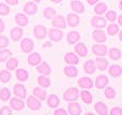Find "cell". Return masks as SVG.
I'll list each match as a JSON object with an SVG mask.
<instances>
[{
  "label": "cell",
  "mask_w": 122,
  "mask_h": 115,
  "mask_svg": "<svg viewBox=\"0 0 122 115\" xmlns=\"http://www.w3.org/2000/svg\"><path fill=\"white\" fill-rule=\"evenodd\" d=\"M78 96H79L78 89H76V88H70V89H67L66 92L64 93L63 98H64L65 100H75V99L78 98Z\"/></svg>",
  "instance_id": "obj_1"
},
{
  "label": "cell",
  "mask_w": 122,
  "mask_h": 115,
  "mask_svg": "<svg viewBox=\"0 0 122 115\" xmlns=\"http://www.w3.org/2000/svg\"><path fill=\"white\" fill-rule=\"evenodd\" d=\"M27 104L31 110H39L40 109V107H41V102L36 98H34L33 96L28 97Z\"/></svg>",
  "instance_id": "obj_2"
},
{
  "label": "cell",
  "mask_w": 122,
  "mask_h": 115,
  "mask_svg": "<svg viewBox=\"0 0 122 115\" xmlns=\"http://www.w3.org/2000/svg\"><path fill=\"white\" fill-rule=\"evenodd\" d=\"M21 49H23L25 53H29V52L32 51V49H33V42H32V40H30V39H24L23 41H21Z\"/></svg>",
  "instance_id": "obj_3"
},
{
  "label": "cell",
  "mask_w": 122,
  "mask_h": 115,
  "mask_svg": "<svg viewBox=\"0 0 122 115\" xmlns=\"http://www.w3.org/2000/svg\"><path fill=\"white\" fill-rule=\"evenodd\" d=\"M69 112L71 115H79L81 112V107L77 102H71L69 104Z\"/></svg>",
  "instance_id": "obj_4"
},
{
  "label": "cell",
  "mask_w": 122,
  "mask_h": 115,
  "mask_svg": "<svg viewBox=\"0 0 122 115\" xmlns=\"http://www.w3.org/2000/svg\"><path fill=\"white\" fill-rule=\"evenodd\" d=\"M34 36L38 39H43L46 36V28L42 25H38L34 27Z\"/></svg>",
  "instance_id": "obj_5"
},
{
  "label": "cell",
  "mask_w": 122,
  "mask_h": 115,
  "mask_svg": "<svg viewBox=\"0 0 122 115\" xmlns=\"http://www.w3.org/2000/svg\"><path fill=\"white\" fill-rule=\"evenodd\" d=\"M91 24H92L94 27L97 28H102V27H105L106 25V21L101 16H94L91 21Z\"/></svg>",
  "instance_id": "obj_6"
},
{
  "label": "cell",
  "mask_w": 122,
  "mask_h": 115,
  "mask_svg": "<svg viewBox=\"0 0 122 115\" xmlns=\"http://www.w3.org/2000/svg\"><path fill=\"white\" fill-rule=\"evenodd\" d=\"M108 84V79L105 75H100L95 80V85L97 88H104Z\"/></svg>",
  "instance_id": "obj_7"
},
{
  "label": "cell",
  "mask_w": 122,
  "mask_h": 115,
  "mask_svg": "<svg viewBox=\"0 0 122 115\" xmlns=\"http://www.w3.org/2000/svg\"><path fill=\"white\" fill-rule=\"evenodd\" d=\"M14 94L16 96H18L19 98H26V89L25 86L21 84H17L14 87Z\"/></svg>",
  "instance_id": "obj_8"
},
{
  "label": "cell",
  "mask_w": 122,
  "mask_h": 115,
  "mask_svg": "<svg viewBox=\"0 0 122 115\" xmlns=\"http://www.w3.org/2000/svg\"><path fill=\"white\" fill-rule=\"evenodd\" d=\"M53 25L58 28H65V19L62 15H58V16L54 17Z\"/></svg>",
  "instance_id": "obj_9"
},
{
  "label": "cell",
  "mask_w": 122,
  "mask_h": 115,
  "mask_svg": "<svg viewBox=\"0 0 122 115\" xmlns=\"http://www.w3.org/2000/svg\"><path fill=\"white\" fill-rule=\"evenodd\" d=\"M95 110L100 115H107L108 109H107V105L103 102H97L95 103Z\"/></svg>",
  "instance_id": "obj_10"
},
{
  "label": "cell",
  "mask_w": 122,
  "mask_h": 115,
  "mask_svg": "<svg viewBox=\"0 0 122 115\" xmlns=\"http://www.w3.org/2000/svg\"><path fill=\"white\" fill-rule=\"evenodd\" d=\"M78 84H79V86L82 88H91L93 86L92 80L89 79V77H81V79L78 81Z\"/></svg>",
  "instance_id": "obj_11"
},
{
  "label": "cell",
  "mask_w": 122,
  "mask_h": 115,
  "mask_svg": "<svg viewBox=\"0 0 122 115\" xmlns=\"http://www.w3.org/2000/svg\"><path fill=\"white\" fill-rule=\"evenodd\" d=\"M93 39L95 41H97V42H105L107 38H106V34L104 31H102V30H95L93 32Z\"/></svg>",
  "instance_id": "obj_12"
},
{
  "label": "cell",
  "mask_w": 122,
  "mask_h": 115,
  "mask_svg": "<svg viewBox=\"0 0 122 115\" xmlns=\"http://www.w3.org/2000/svg\"><path fill=\"white\" fill-rule=\"evenodd\" d=\"M75 51L78 55L82 56V57L87 56V54H88V49H87L86 45H85L84 43H78V44L75 46Z\"/></svg>",
  "instance_id": "obj_13"
},
{
  "label": "cell",
  "mask_w": 122,
  "mask_h": 115,
  "mask_svg": "<svg viewBox=\"0 0 122 115\" xmlns=\"http://www.w3.org/2000/svg\"><path fill=\"white\" fill-rule=\"evenodd\" d=\"M63 37V33L61 30H58V29H51L49 31V38L54 41H59L61 38Z\"/></svg>",
  "instance_id": "obj_14"
},
{
  "label": "cell",
  "mask_w": 122,
  "mask_h": 115,
  "mask_svg": "<svg viewBox=\"0 0 122 115\" xmlns=\"http://www.w3.org/2000/svg\"><path fill=\"white\" fill-rule=\"evenodd\" d=\"M38 8H36V4H34L33 2H27L24 6V11H25L27 14H33L36 12Z\"/></svg>",
  "instance_id": "obj_15"
},
{
  "label": "cell",
  "mask_w": 122,
  "mask_h": 115,
  "mask_svg": "<svg viewBox=\"0 0 122 115\" xmlns=\"http://www.w3.org/2000/svg\"><path fill=\"white\" fill-rule=\"evenodd\" d=\"M11 107L14 110H23L24 108V101L18 98H13L11 100Z\"/></svg>",
  "instance_id": "obj_16"
},
{
  "label": "cell",
  "mask_w": 122,
  "mask_h": 115,
  "mask_svg": "<svg viewBox=\"0 0 122 115\" xmlns=\"http://www.w3.org/2000/svg\"><path fill=\"white\" fill-rule=\"evenodd\" d=\"M107 52V47L105 45H94L93 46V53L95 55H99V56H104Z\"/></svg>",
  "instance_id": "obj_17"
},
{
  "label": "cell",
  "mask_w": 122,
  "mask_h": 115,
  "mask_svg": "<svg viewBox=\"0 0 122 115\" xmlns=\"http://www.w3.org/2000/svg\"><path fill=\"white\" fill-rule=\"evenodd\" d=\"M15 21H16V23L18 24L19 26H25L28 24V17L26 16V15L21 14V13H18V14H16V16H15Z\"/></svg>",
  "instance_id": "obj_18"
},
{
  "label": "cell",
  "mask_w": 122,
  "mask_h": 115,
  "mask_svg": "<svg viewBox=\"0 0 122 115\" xmlns=\"http://www.w3.org/2000/svg\"><path fill=\"white\" fill-rule=\"evenodd\" d=\"M67 23L71 27H75L79 23V17L76 14H69L67 15Z\"/></svg>",
  "instance_id": "obj_19"
},
{
  "label": "cell",
  "mask_w": 122,
  "mask_h": 115,
  "mask_svg": "<svg viewBox=\"0 0 122 115\" xmlns=\"http://www.w3.org/2000/svg\"><path fill=\"white\" fill-rule=\"evenodd\" d=\"M41 61V56L39 55L38 53H33L28 57V62H29L31 66H36L39 62Z\"/></svg>",
  "instance_id": "obj_20"
},
{
  "label": "cell",
  "mask_w": 122,
  "mask_h": 115,
  "mask_svg": "<svg viewBox=\"0 0 122 115\" xmlns=\"http://www.w3.org/2000/svg\"><path fill=\"white\" fill-rule=\"evenodd\" d=\"M80 38V34L78 33L77 31H71L69 34H67V42L73 44V43L77 42Z\"/></svg>",
  "instance_id": "obj_21"
},
{
  "label": "cell",
  "mask_w": 122,
  "mask_h": 115,
  "mask_svg": "<svg viewBox=\"0 0 122 115\" xmlns=\"http://www.w3.org/2000/svg\"><path fill=\"white\" fill-rule=\"evenodd\" d=\"M85 71L89 74H92L95 71V62L93 60H88V61L85 64Z\"/></svg>",
  "instance_id": "obj_22"
},
{
  "label": "cell",
  "mask_w": 122,
  "mask_h": 115,
  "mask_svg": "<svg viewBox=\"0 0 122 115\" xmlns=\"http://www.w3.org/2000/svg\"><path fill=\"white\" fill-rule=\"evenodd\" d=\"M21 36H23V29H20V28H18V27L13 28V30L11 31V38L14 41L19 40V38H20Z\"/></svg>",
  "instance_id": "obj_23"
},
{
  "label": "cell",
  "mask_w": 122,
  "mask_h": 115,
  "mask_svg": "<svg viewBox=\"0 0 122 115\" xmlns=\"http://www.w3.org/2000/svg\"><path fill=\"white\" fill-rule=\"evenodd\" d=\"M121 72H122V69H121L120 66H118V65H114V66H112L109 69V74L114 77H119V75L121 74Z\"/></svg>",
  "instance_id": "obj_24"
},
{
  "label": "cell",
  "mask_w": 122,
  "mask_h": 115,
  "mask_svg": "<svg viewBox=\"0 0 122 115\" xmlns=\"http://www.w3.org/2000/svg\"><path fill=\"white\" fill-rule=\"evenodd\" d=\"M64 59L67 64H71V65H75L78 62V57L73 53H67L66 55H65Z\"/></svg>",
  "instance_id": "obj_25"
},
{
  "label": "cell",
  "mask_w": 122,
  "mask_h": 115,
  "mask_svg": "<svg viewBox=\"0 0 122 115\" xmlns=\"http://www.w3.org/2000/svg\"><path fill=\"white\" fill-rule=\"evenodd\" d=\"M64 73H65V75H67V77H74L77 75V69L73 66H67L64 68Z\"/></svg>",
  "instance_id": "obj_26"
},
{
  "label": "cell",
  "mask_w": 122,
  "mask_h": 115,
  "mask_svg": "<svg viewBox=\"0 0 122 115\" xmlns=\"http://www.w3.org/2000/svg\"><path fill=\"white\" fill-rule=\"evenodd\" d=\"M71 5H72V9L76 12H79V13H82L84 12V5L80 1H72L71 2Z\"/></svg>",
  "instance_id": "obj_27"
},
{
  "label": "cell",
  "mask_w": 122,
  "mask_h": 115,
  "mask_svg": "<svg viewBox=\"0 0 122 115\" xmlns=\"http://www.w3.org/2000/svg\"><path fill=\"white\" fill-rule=\"evenodd\" d=\"M38 71L40 73H42V74H45V75H47V74H49L51 73V67L48 66L47 64H42L41 66H39L38 67Z\"/></svg>",
  "instance_id": "obj_28"
},
{
  "label": "cell",
  "mask_w": 122,
  "mask_h": 115,
  "mask_svg": "<svg viewBox=\"0 0 122 115\" xmlns=\"http://www.w3.org/2000/svg\"><path fill=\"white\" fill-rule=\"evenodd\" d=\"M58 104H59V99H58V97L55 96V95H51V96L48 97V105L51 108H56V107H58Z\"/></svg>",
  "instance_id": "obj_29"
},
{
  "label": "cell",
  "mask_w": 122,
  "mask_h": 115,
  "mask_svg": "<svg viewBox=\"0 0 122 115\" xmlns=\"http://www.w3.org/2000/svg\"><path fill=\"white\" fill-rule=\"evenodd\" d=\"M120 56H121V52H120V49H110V51H109V57L112 58V59H114V60H117V59H119L120 58Z\"/></svg>",
  "instance_id": "obj_30"
},
{
  "label": "cell",
  "mask_w": 122,
  "mask_h": 115,
  "mask_svg": "<svg viewBox=\"0 0 122 115\" xmlns=\"http://www.w3.org/2000/svg\"><path fill=\"white\" fill-rule=\"evenodd\" d=\"M80 96H81V99L84 100V102L91 103V101H92V96H91V94L89 92H87V90H82V92L80 93Z\"/></svg>",
  "instance_id": "obj_31"
},
{
  "label": "cell",
  "mask_w": 122,
  "mask_h": 115,
  "mask_svg": "<svg viewBox=\"0 0 122 115\" xmlns=\"http://www.w3.org/2000/svg\"><path fill=\"white\" fill-rule=\"evenodd\" d=\"M33 94L36 95L38 98H40L41 100H44L45 97H46V92H45L44 89H41V88L36 87L33 89Z\"/></svg>",
  "instance_id": "obj_32"
},
{
  "label": "cell",
  "mask_w": 122,
  "mask_h": 115,
  "mask_svg": "<svg viewBox=\"0 0 122 115\" xmlns=\"http://www.w3.org/2000/svg\"><path fill=\"white\" fill-rule=\"evenodd\" d=\"M16 77L20 81H26L28 79V72L26 70H24V69H19L16 72Z\"/></svg>",
  "instance_id": "obj_33"
},
{
  "label": "cell",
  "mask_w": 122,
  "mask_h": 115,
  "mask_svg": "<svg viewBox=\"0 0 122 115\" xmlns=\"http://www.w3.org/2000/svg\"><path fill=\"white\" fill-rule=\"evenodd\" d=\"M97 66L100 70H105L108 66V62L106 59H103V58H97Z\"/></svg>",
  "instance_id": "obj_34"
},
{
  "label": "cell",
  "mask_w": 122,
  "mask_h": 115,
  "mask_svg": "<svg viewBox=\"0 0 122 115\" xmlns=\"http://www.w3.org/2000/svg\"><path fill=\"white\" fill-rule=\"evenodd\" d=\"M11 79V73L8 72L6 70H2L0 72V81L3 82V83H6L8 81H10Z\"/></svg>",
  "instance_id": "obj_35"
},
{
  "label": "cell",
  "mask_w": 122,
  "mask_h": 115,
  "mask_svg": "<svg viewBox=\"0 0 122 115\" xmlns=\"http://www.w3.org/2000/svg\"><path fill=\"white\" fill-rule=\"evenodd\" d=\"M17 65H18V61H17L16 58H11V59H9L8 64H6V68L9 70H14L17 67Z\"/></svg>",
  "instance_id": "obj_36"
},
{
  "label": "cell",
  "mask_w": 122,
  "mask_h": 115,
  "mask_svg": "<svg viewBox=\"0 0 122 115\" xmlns=\"http://www.w3.org/2000/svg\"><path fill=\"white\" fill-rule=\"evenodd\" d=\"M10 95H11V93L8 88H2V89L0 90V98L3 101L8 100V99L10 98Z\"/></svg>",
  "instance_id": "obj_37"
},
{
  "label": "cell",
  "mask_w": 122,
  "mask_h": 115,
  "mask_svg": "<svg viewBox=\"0 0 122 115\" xmlns=\"http://www.w3.org/2000/svg\"><path fill=\"white\" fill-rule=\"evenodd\" d=\"M38 81H39V84H40L41 86H43V87H48V86H49V84H51V82H49V80L47 79V77H43V75H41V77H39Z\"/></svg>",
  "instance_id": "obj_38"
},
{
  "label": "cell",
  "mask_w": 122,
  "mask_h": 115,
  "mask_svg": "<svg viewBox=\"0 0 122 115\" xmlns=\"http://www.w3.org/2000/svg\"><path fill=\"white\" fill-rule=\"evenodd\" d=\"M106 9H107V6H106V4L102 2V3H99L97 6H95L94 11L97 13V14H103V13H105Z\"/></svg>",
  "instance_id": "obj_39"
},
{
  "label": "cell",
  "mask_w": 122,
  "mask_h": 115,
  "mask_svg": "<svg viewBox=\"0 0 122 115\" xmlns=\"http://www.w3.org/2000/svg\"><path fill=\"white\" fill-rule=\"evenodd\" d=\"M11 54L12 53L9 49H2V51H0V61H4L6 58L10 57Z\"/></svg>",
  "instance_id": "obj_40"
},
{
  "label": "cell",
  "mask_w": 122,
  "mask_h": 115,
  "mask_svg": "<svg viewBox=\"0 0 122 115\" xmlns=\"http://www.w3.org/2000/svg\"><path fill=\"white\" fill-rule=\"evenodd\" d=\"M55 14H56V11L51 8H46L44 10V16L46 18H51V17L55 16Z\"/></svg>",
  "instance_id": "obj_41"
},
{
  "label": "cell",
  "mask_w": 122,
  "mask_h": 115,
  "mask_svg": "<svg viewBox=\"0 0 122 115\" xmlns=\"http://www.w3.org/2000/svg\"><path fill=\"white\" fill-rule=\"evenodd\" d=\"M107 31H108V33H109V34H112V36H114V34H116L117 32L119 31V28H118V26H117V25L112 24V25L108 26Z\"/></svg>",
  "instance_id": "obj_42"
},
{
  "label": "cell",
  "mask_w": 122,
  "mask_h": 115,
  "mask_svg": "<svg viewBox=\"0 0 122 115\" xmlns=\"http://www.w3.org/2000/svg\"><path fill=\"white\" fill-rule=\"evenodd\" d=\"M115 95H116V93H115L114 88L108 87V88H106V89H105V96L107 97V98H109V99L110 98H114Z\"/></svg>",
  "instance_id": "obj_43"
},
{
  "label": "cell",
  "mask_w": 122,
  "mask_h": 115,
  "mask_svg": "<svg viewBox=\"0 0 122 115\" xmlns=\"http://www.w3.org/2000/svg\"><path fill=\"white\" fill-rule=\"evenodd\" d=\"M9 13V6L4 3H0V14L6 15Z\"/></svg>",
  "instance_id": "obj_44"
},
{
  "label": "cell",
  "mask_w": 122,
  "mask_h": 115,
  "mask_svg": "<svg viewBox=\"0 0 122 115\" xmlns=\"http://www.w3.org/2000/svg\"><path fill=\"white\" fill-rule=\"evenodd\" d=\"M106 17H107L108 21H115L117 17V14L115 11H109V12H107V14H106Z\"/></svg>",
  "instance_id": "obj_45"
},
{
  "label": "cell",
  "mask_w": 122,
  "mask_h": 115,
  "mask_svg": "<svg viewBox=\"0 0 122 115\" xmlns=\"http://www.w3.org/2000/svg\"><path fill=\"white\" fill-rule=\"evenodd\" d=\"M8 43H9V41L5 37H0V49L5 47L6 45H8Z\"/></svg>",
  "instance_id": "obj_46"
},
{
  "label": "cell",
  "mask_w": 122,
  "mask_h": 115,
  "mask_svg": "<svg viewBox=\"0 0 122 115\" xmlns=\"http://www.w3.org/2000/svg\"><path fill=\"white\" fill-rule=\"evenodd\" d=\"M0 115H11V110L8 107H3L0 110Z\"/></svg>",
  "instance_id": "obj_47"
},
{
  "label": "cell",
  "mask_w": 122,
  "mask_h": 115,
  "mask_svg": "<svg viewBox=\"0 0 122 115\" xmlns=\"http://www.w3.org/2000/svg\"><path fill=\"white\" fill-rule=\"evenodd\" d=\"M110 115H122V110L120 108H114L110 111Z\"/></svg>",
  "instance_id": "obj_48"
},
{
  "label": "cell",
  "mask_w": 122,
  "mask_h": 115,
  "mask_svg": "<svg viewBox=\"0 0 122 115\" xmlns=\"http://www.w3.org/2000/svg\"><path fill=\"white\" fill-rule=\"evenodd\" d=\"M55 115H67V113H66V111H65V110L58 109L57 111L55 112Z\"/></svg>",
  "instance_id": "obj_49"
},
{
  "label": "cell",
  "mask_w": 122,
  "mask_h": 115,
  "mask_svg": "<svg viewBox=\"0 0 122 115\" xmlns=\"http://www.w3.org/2000/svg\"><path fill=\"white\" fill-rule=\"evenodd\" d=\"M4 30V23L2 22V19L0 18V32H2Z\"/></svg>",
  "instance_id": "obj_50"
},
{
  "label": "cell",
  "mask_w": 122,
  "mask_h": 115,
  "mask_svg": "<svg viewBox=\"0 0 122 115\" xmlns=\"http://www.w3.org/2000/svg\"><path fill=\"white\" fill-rule=\"evenodd\" d=\"M6 3H10V4L15 5L16 3H18V1H17V0H12V1H11V0H8V1H6Z\"/></svg>",
  "instance_id": "obj_51"
},
{
  "label": "cell",
  "mask_w": 122,
  "mask_h": 115,
  "mask_svg": "<svg viewBox=\"0 0 122 115\" xmlns=\"http://www.w3.org/2000/svg\"><path fill=\"white\" fill-rule=\"evenodd\" d=\"M88 3L89 4H94V3H97V0H88Z\"/></svg>",
  "instance_id": "obj_52"
},
{
  "label": "cell",
  "mask_w": 122,
  "mask_h": 115,
  "mask_svg": "<svg viewBox=\"0 0 122 115\" xmlns=\"http://www.w3.org/2000/svg\"><path fill=\"white\" fill-rule=\"evenodd\" d=\"M118 23H119V25H122V16L118 17Z\"/></svg>",
  "instance_id": "obj_53"
},
{
  "label": "cell",
  "mask_w": 122,
  "mask_h": 115,
  "mask_svg": "<svg viewBox=\"0 0 122 115\" xmlns=\"http://www.w3.org/2000/svg\"><path fill=\"white\" fill-rule=\"evenodd\" d=\"M44 46H46V47H49V46H51V43H49V42L45 43V44H44Z\"/></svg>",
  "instance_id": "obj_54"
},
{
  "label": "cell",
  "mask_w": 122,
  "mask_h": 115,
  "mask_svg": "<svg viewBox=\"0 0 122 115\" xmlns=\"http://www.w3.org/2000/svg\"><path fill=\"white\" fill-rule=\"evenodd\" d=\"M85 115H94L93 113H87V114H85Z\"/></svg>",
  "instance_id": "obj_55"
}]
</instances>
